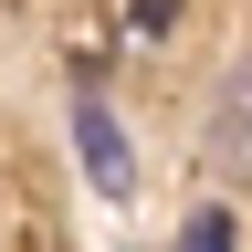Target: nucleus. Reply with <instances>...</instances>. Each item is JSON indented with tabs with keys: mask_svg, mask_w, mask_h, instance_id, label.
I'll return each instance as SVG.
<instances>
[{
	"mask_svg": "<svg viewBox=\"0 0 252 252\" xmlns=\"http://www.w3.org/2000/svg\"><path fill=\"white\" fill-rule=\"evenodd\" d=\"M168 11H179V0H137V32H168Z\"/></svg>",
	"mask_w": 252,
	"mask_h": 252,
	"instance_id": "4",
	"label": "nucleus"
},
{
	"mask_svg": "<svg viewBox=\"0 0 252 252\" xmlns=\"http://www.w3.org/2000/svg\"><path fill=\"white\" fill-rule=\"evenodd\" d=\"M210 158L231 179H252V63L231 74V94H220V116H210Z\"/></svg>",
	"mask_w": 252,
	"mask_h": 252,
	"instance_id": "2",
	"label": "nucleus"
},
{
	"mask_svg": "<svg viewBox=\"0 0 252 252\" xmlns=\"http://www.w3.org/2000/svg\"><path fill=\"white\" fill-rule=\"evenodd\" d=\"M74 137H84V179L105 189V200H126V179H137V158H126L116 116H105V105H84V116H74Z\"/></svg>",
	"mask_w": 252,
	"mask_h": 252,
	"instance_id": "1",
	"label": "nucleus"
},
{
	"mask_svg": "<svg viewBox=\"0 0 252 252\" xmlns=\"http://www.w3.org/2000/svg\"><path fill=\"white\" fill-rule=\"evenodd\" d=\"M179 252H231V210H189V231H179Z\"/></svg>",
	"mask_w": 252,
	"mask_h": 252,
	"instance_id": "3",
	"label": "nucleus"
}]
</instances>
